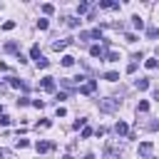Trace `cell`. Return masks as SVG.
Listing matches in <instances>:
<instances>
[{
    "instance_id": "obj_1",
    "label": "cell",
    "mask_w": 159,
    "mask_h": 159,
    "mask_svg": "<svg viewBox=\"0 0 159 159\" xmlns=\"http://www.w3.org/2000/svg\"><path fill=\"white\" fill-rule=\"evenodd\" d=\"M119 104H122V102H119L117 97H104V99H99V109H102V112H117Z\"/></svg>"
},
{
    "instance_id": "obj_2",
    "label": "cell",
    "mask_w": 159,
    "mask_h": 159,
    "mask_svg": "<svg viewBox=\"0 0 159 159\" xmlns=\"http://www.w3.org/2000/svg\"><path fill=\"white\" fill-rule=\"evenodd\" d=\"M102 37V30H89V32H80V40H99Z\"/></svg>"
},
{
    "instance_id": "obj_3",
    "label": "cell",
    "mask_w": 159,
    "mask_h": 159,
    "mask_svg": "<svg viewBox=\"0 0 159 159\" xmlns=\"http://www.w3.org/2000/svg\"><path fill=\"white\" fill-rule=\"evenodd\" d=\"M152 152H154V144H152V142L139 144V154H142V157H147V159H149V157H152Z\"/></svg>"
},
{
    "instance_id": "obj_4",
    "label": "cell",
    "mask_w": 159,
    "mask_h": 159,
    "mask_svg": "<svg viewBox=\"0 0 159 159\" xmlns=\"http://www.w3.org/2000/svg\"><path fill=\"white\" fill-rule=\"evenodd\" d=\"M114 134H117V137H127V134H129V127H127L124 122H117V124H114Z\"/></svg>"
},
{
    "instance_id": "obj_5",
    "label": "cell",
    "mask_w": 159,
    "mask_h": 159,
    "mask_svg": "<svg viewBox=\"0 0 159 159\" xmlns=\"http://www.w3.org/2000/svg\"><path fill=\"white\" fill-rule=\"evenodd\" d=\"M94 89H97V82H94V80H89L87 84H82V87H80V92H82V94H92Z\"/></svg>"
},
{
    "instance_id": "obj_6",
    "label": "cell",
    "mask_w": 159,
    "mask_h": 159,
    "mask_svg": "<svg viewBox=\"0 0 159 159\" xmlns=\"http://www.w3.org/2000/svg\"><path fill=\"white\" fill-rule=\"evenodd\" d=\"M42 89L55 92V77H42Z\"/></svg>"
},
{
    "instance_id": "obj_7",
    "label": "cell",
    "mask_w": 159,
    "mask_h": 159,
    "mask_svg": "<svg viewBox=\"0 0 159 159\" xmlns=\"http://www.w3.org/2000/svg\"><path fill=\"white\" fill-rule=\"evenodd\" d=\"M67 45H72V40H70V37H67V40H57V42H52V50H57V52H60V50H65Z\"/></svg>"
},
{
    "instance_id": "obj_8",
    "label": "cell",
    "mask_w": 159,
    "mask_h": 159,
    "mask_svg": "<svg viewBox=\"0 0 159 159\" xmlns=\"http://www.w3.org/2000/svg\"><path fill=\"white\" fill-rule=\"evenodd\" d=\"M99 7H104V10H117V7H119V2H112V0H99Z\"/></svg>"
},
{
    "instance_id": "obj_9",
    "label": "cell",
    "mask_w": 159,
    "mask_h": 159,
    "mask_svg": "<svg viewBox=\"0 0 159 159\" xmlns=\"http://www.w3.org/2000/svg\"><path fill=\"white\" fill-rule=\"evenodd\" d=\"M104 52H107V50H102L99 45H92V47H89V55H92V57H104Z\"/></svg>"
},
{
    "instance_id": "obj_10",
    "label": "cell",
    "mask_w": 159,
    "mask_h": 159,
    "mask_svg": "<svg viewBox=\"0 0 159 159\" xmlns=\"http://www.w3.org/2000/svg\"><path fill=\"white\" fill-rule=\"evenodd\" d=\"M35 149H37V152H50V149H52V144H50V142H37V144H35Z\"/></svg>"
},
{
    "instance_id": "obj_11",
    "label": "cell",
    "mask_w": 159,
    "mask_h": 159,
    "mask_svg": "<svg viewBox=\"0 0 159 159\" xmlns=\"http://www.w3.org/2000/svg\"><path fill=\"white\" fill-rule=\"evenodd\" d=\"M137 89H142V92H144V89H149V80H147V77L137 80Z\"/></svg>"
},
{
    "instance_id": "obj_12",
    "label": "cell",
    "mask_w": 159,
    "mask_h": 159,
    "mask_svg": "<svg viewBox=\"0 0 159 159\" xmlns=\"http://www.w3.org/2000/svg\"><path fill=\"white\" fill-rule=\"evenodd\" d=\"M65 22H67L70 27H80V22H82V20H77V17H65Z\"/></svg>"
},
{
    "instance_id": "obj_13",
    "label": "cell",
    "mask_w": 159,
    "mask_h": 159,
    "mask_svg": "<svg viewBox=\"0 0 159 159\" xmlns=\"http://www.w3.org/2000/svg\"><path fill=\"white\" fill-rule=\"evenodd\" d=\"M132 22H134V27H137V30H142V27H144V20H142L139 15H134V17H132Z\"/></svg>"
},
{
    "instance_id": "obj_14",
    "label": "cell",
    "mask_w": 159,
    "mask_h": 159,
    "mask_svg": "<svg viewBox=\"0 0 159 159\" xmlns=\"http://www.w3.org/2000/svg\"><path fill=\"white\" fill-rule=\"evenodd\" d=\"M30 55H32V60H37V57H42V52H40V45H32V50H30Z\"/></svg>"
},
{
    "instance_id": "obj_15",
    "label": "cell",
    "mask_w": 159,
    "mask_h": 159,
    "mask_svg": "<svg viewBox=\"0 0 159 159\" xmlns=\"http://www.w3.org/2000/svg\"><path fill=\"white\" fill-rule=\"evenodd\" d=\"M62 65H65V67H72V65H75V57H72V55H65V57H62Z\"/></svg>"
},
{
    "instance_id": "obj_16",
    "label": "cell",
    "mask_w": 159,
    "mask_h": 159,
    "mask_svg": "<svg viewBox=\"0 0 159 159\" xmlns=\"http://www.w3.org/2000/svg\"><path fill=\"white\" fill-rule=\"evenodd\" d=\"M139 112H149V102H147V99H142V102H139V107H137V114H139Z\"/></svg>"
},
{
    "instance_id": "obj_17",
    "label": "cell",
    "mask_w": 159,
    "mask_h": 159,
    "mask_svg": "<svg viewBox=\"0 0 159 159\" xmlns=\"http://www.w3.org/2000/svg\"><path fill=\"white\" fill-rule=\"evenodd\" d=\"M42 12H45V15H52V12H55V5L45 2V5H42Z\"/></svg>"
},
{
    "instance_id": "obj_18",
    "label": "cell",
    "mask_w": 159,
    "mask_h": 159,
    "mask_svg": "<svg viewBox=\"0 0 159 159\" xmlns=\"http://www.w3.org/2000/svg\"><path fill=\"white\" fill-rule=\"evenodd\" d=\"M5 52H17V42H5Z\"/></svg>"
},
{
    "instance_id": "obj_19",
    "label": "cell",
    "mask_w": 159,
    "mask_h": 159,
    "mask_svg": "<svg viewBox=\"0 0 159 159\" xmlns=\"http://www.w3.org/2000/svg\"><path fill=\"white\" fill-rule=\"evenodd\" d=\"M104 80H107V82H117V80H119V75H117V72H107V75H104Z\"/></svg>"
},
{
    "instance_id": "obj_20",
    "label": "cell",
    "mask_w": 159,
    "mask_h": 159,
    "mask_svg": "<svg viewBox=\"0 0 159 159\" xmlns=\"http://www.w3.org/2000/svg\"><path fill=\"white\" fill-rule=\"evenodd\" d=\"M7 84H10V87H25V84H22V80H17V77H10V82H7Z\"/></svg>"
},
{
    "instance_id": "obj_21",
    "label": "cell",
    "mask_w": 159,
    "mask_h": 159,
    "mask_svg": "<svg viewBox=\"0 0 159 159\" xmlns=\"http://www.w3.org/2000/svg\"><path fill=\"white\" fill-rule=\"evenodd\" d=\"M0 159H12V152L2 147V149H0Z\"/></svg>"
},
{
    "instance_id": "obj_22",
    "label": "cell",
    "mask_w": 159,
    "mask_h": 159,
    "mask_svg": "<svg viewBox=\"0 0 159 159\" xmlns=\"http://www.w3.org/2000/svg\"><path fill=\"white\" fill-rule=\"evenodd\" d=\"M87 10H89V5H87V2H80V5H77V12H80V15H84Z\"/></svg>"
},
{
    "instance_id": "obj_23",
    "label": "cell",
    "mask_w": 159,
    "mask_h": 159,
    "mask_svg": "<svg viewBox=\"0 0 159 159\" xmlns=\"http://www.w3.org/2000/svg\"><path fill=\"white\" fill-rule=\"evenodd\" d=\"M37 27H40V30H47V27H50V22H47L45 17H40V20H37Z\"/></svg>"
},
{
    "instance_id": "obj_24",
    "label": "cell",
    "mask_w": 159,
    "mask_h": 159,
    "mask_svg": "<svg viewBox=\"0 0 159 159\" xmlns=\"http://www.w3.org/2000/svg\"><path fill=\"white\" fill-rule=\"evenodd\" d=\"M144 65H147V70H157V60H154V57H152V60H147Z\"/></svg>"
},
{
    "instance_id": "obj_25",
    "label": "cell",
    "mask_w": 159,
    "mask_h": 159,
    "mask_svg": "<svg viewBox=\"0 0 159 159\" xmlns=\"http://www.w3.org/2000/svg\"><path fill=\"white\" fill-rule=\"evenodd\" d=\"M35 62H37V67H47V65H50V62H47V60H45V57H37V60H35Z\"/></svg>"
},
{
    "instance_id": "obj_26",
    "label": "cell",
    "mask_w": 159,
    "mask_h": 159,
    "mask_svg": "<svg viewBox=\"0 0 159 159\" xmlns=\"http://www.w3.org/2000/svg\"><path fill=\"white\" fill-rule=\"evenodd\" d=\"M10 122H12V119H10V117H7V114H2V117H0V124H2V127H7V124H10Z\"/></svg>"
},
{
    "instance_id": "obj_27",
    "label": "cell",
    "mask_w": 159,
    "mask_h": 159,
    "mask_svg": "<svg viewBox=\"0 0 159 159\" xmlns=\"http://www.w3.org/2000/svg\"><path fill=\"white\" fill-rule=\"evenodd\" d=\"M37 127H42V129H50V127H52V122H50V119H42Z\"/></svg>"
},
{
    "instance_id": "obj_28",
    "label": "cell",
    "mask_w": 159,
    "mask_h": 159,
    "mask_svg": "<svg viewBox=\"0 0 159 159\" xmlns=\"http://www.w3.org/2000/svg\"><path fill=\"white\" fill-rule=\"evenodd\" d=\"M12 27H15V22H12V20H7V22H2V30H12Z\"/></svg>"
},
{
    "instance_id": "obj_29",
    "label": "cell",
    "mask_w": 159,
    "mask_h": 159,
    "mask_svg": "<svg viewBox=\"0 0 159 159\" xmlns=\"http://www.w3.org/2000/svg\"><path fill=\"white\" fill-rule=\"evenodd\" d=\"M157 32H159L157 27H149V30H147V37H157Z\"/></svg>"
},
{
    "instance_id": "obj_30",
    "label": "cell",
    "mask_w": 159,
    "mask_h": 159,
    "mask_svg": "<svg viewBox=\"0 0 159 159\" xmlns=\"http://www.w3.org/2000/svg\"><path fill=\"white\" fill-rule=\"evenodd\" d=\"M124 40H127V42H137V35H132V32H127V35H124Z\"/></svg>"
},
{
    "instance_id": "obj_31",
    "label": "cell",
    "mask_w": 159,
    "mask_h": 159,
    "mask_svg": "<svg viewBox=\"0 0 159 159\" xmlns=\"http://www.w3.org/2000/svg\"><path fill=\"white\" fill-rule=\"evenodd\" d=\"M134 70H137V62H129V65H127V72H129V75H132V72H134Z\"/></svg>"
},
{
    "instance_id": "obj_32",
    "label": "cell",
    "mask_w": 159,
    "mask_h": 159,
    "mask_svg": "<svg viewBox=\"0 0 159 159\" xmlns=\"http://www.w3.org/2000/svg\"><path fill=\"white\" fill-rule=\"evenodd\" d=\"M82 137H84V139H87V137H92V129H89V127H84V129H82Z\"/></svg>"
},
{
    "instance_id": "obj_33",
    "label": "cell",
    "mask_w": 159,
    "mask_h": 159,
    "mask_svg": "<svg viewBox=\"0 0 159 159\" xmlns=\"http://www.w3.org/2000/svg\"><path fill=\"white\" fill-rule=\"evenodd\" d=\"M84 159H94V157H92V154H87V157H84Z\"/></svg>"
},
{
    "instance_id": "obj_34",
    "label": "cell",
    "mask_w": 159,
    "mask_h": 159,
    "mask_svg": "<svg viewBox=\"0 0 159 159\" xmlns=\"http://www.w3.org/2000/svg\"><path fill=\"white\" fill-rule=\"evenodd\" d=\"M0 114H2V104H0Z\"/></svg>"
},
{
    "instance_id": "obj_35",
    "label": "cell",
    "mask_w": 159,
    "mask_h": 159,
    "mask_svg": "<svg viewBox=\"0 0 159 159\" xmlns=\"http://www.w3.org/2000/svg\"><path fill=\"white\" fill-rule=\"evenodd\" d=\"M149 159H154V157H149Z\"/></svg>"
}]
</instances>
